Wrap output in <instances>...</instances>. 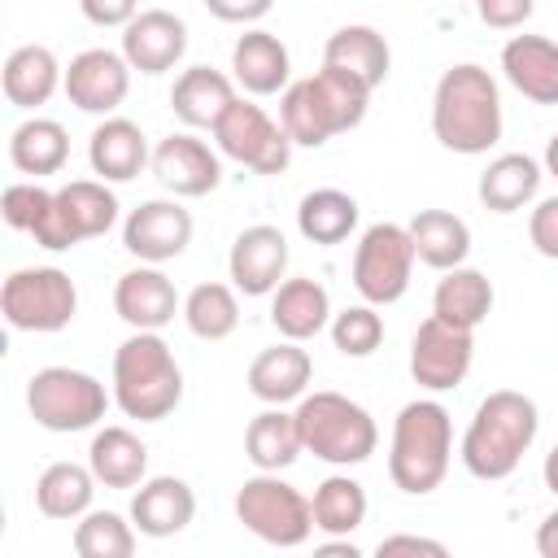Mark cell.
I'll return each instance as SVG.
<instances>
[{
  "label": "cell",
  "instance_id": "f546056e",
  "mask_svg": "<svg viewBox=\"0 0 558 558\" xmlns=\"http://www.w3.org/2000/svg\"><path fill=\"white\" fill-rule=\"evenodd\" d=\"M87 466L105 488H140L148 480V445L131 427H100L92 436Z\"/></svg>",
  "mask_w": 558,
  "mask_h": 558
},
{
  "label": "cell",
  "instance_id": "7bdbcfd3",
  "mask_svg": "<svg viewBox=\"0 0 558 558\" xmlns=\"http://www.w3.org/2000/svg\"><path fill=\"white\" fill-rule=\"evenodd\" d=\"M527 240H532V248H536L541 257L558 262V196L536 201V209H532V218H527Z\"/></svg>",
  "mask_w": 558,
  "mask_h": 558
},
{
  "label": "cell",
  "instance_id": "4fadbf2b",
  "mask_svg": "<svg viewBox=\"0 0 558 558\" xmlns=\"http://www.w3.org/2000/svg\"><path fill=\"white\" fill-rule=\"evenodd\" d=\"M471 357H475V331H462V327H449L440 318H423L414 340H410V375L418 388L427 392H449L466 379L471 371Z\"/></svg>",
  "mask_w": 558,
  "mask_h": 558
},
{
  "label": "cell",
  "instance_id": "1f68e13d",
  "mask_svg": "<svg viewBox=\"0 0 558 558\" xmlns=\"http://www.w3.org/2000/svg\"><path fill=\"white\" fill-rule=\"evenodd\" d=\"M541 179H545V166H541L536 157H527V153H501V157H493V161L484 166L475 192H480L484 209H493V214H514V209H523V205L536 196Z\"/></svg>",
  "mask_w": 558,
  "mask_h": 558
},
{
  "label": "cell",
  "instance_id": "44dd1931",
  "mask_svg": "<svg viewBox=\"0 0 558 558\" xmlns=\"http://www.w3.org/2000/svg\"><path fill=\"white\" fill-rule=\"evenodd\" d=\"M288 74H292V57L279 35L248 26L235 39V48H231V83L235 87H244L248 96H275V92L292 87Z\"/></svg>",
  "mask_w": 558,
  "mask_h": 558
},
{
  "label": "cell",
  "instance_id": "9a60e30c",
  "mask_svg": "<svg viewBox=\"0 0 558 558\" xmlns=\"http://www.w3.org/2000/svg\"><path fill=\"white\" fill-rule=\"evenodd\" d=\"M126 92H131V65L113 48H83L65 65V96L83 113L113 118V109L126 100Z\"/></svg>",
  "mask_w": 558,
  "mask_h": 558
},
{
  "label": "cell",
  "instance_id": "ba28073f",
  "mask_svg": "<svg viewBox=\"0 0 558 558\" xmlns=\"http://www.w3.org/2000/svg\"><path fill=\"white\" fill-rule=\"evenodd\" d=\"M0 314L13 331H61L78 314V288L61 266H22L0 288Z\"/></svg>",
  "mask_w": 558,
  "mask_h": 558
},
{
  "label": "cell",
  "instance_id": "ffe728a7",
  "mask_svg": "<svg viewBox=\"0 0 558 558\" xmlns=\"http://www.w3.org/2000/svg\"><path fill=\"white\" fill-rule=\"evenodd\" d=\"M196 514V493L187 480L179 475H153L144 480L135 493H131V523L140 536H153V541H166V536H179Z\"/></svg>",
  "mask_w": 558,
  "mask_h": 558
},
{
  "label": "cell",
  "instance_id": "c3c4849f",
  "mask_svg": "<svg viewBox=\"0 0 558 558\" xmlns=\"http://www.w3.org/2000/svg\"><path fill=\"white\" fill-rule=\"evenodd\" d=\"M310 558H366V554H362L353 541H323Z\"/></svg>",
  "mask_w": 558,
  "mask_h": 558
},
{
  "label": "cell",
  "instance_id": "ab89813d",
  "mask_svg": "<svg viewBox=\"0 0 558 558\" xmlns=\"http://www.w3.org/2000/svg\"><path fill=\"white\" fill-rule=\"evenodd\" d=\"M331 344L344 357H371L384 344V318L375 305H349L331 314Z\"/></svg>",
  "mask_w": 558,
  "mask_h": 558
},
{
  "label": "cell",
  "instance_id": "8992f818",
  "mask_svg": "<svg viewBox=\"0 0 558 558\" xmlns=\"http://www.w3.org/2000/svg\"><path fill=\"white\" fill-rule=\"evenodd\" d=\"M292 414H296L305 453H314L331 466H357L379 445V427H375L371 410L349 401L344 392H327V388L305 392Z\"/></svg>",
  "mask_w": 558,
  "mask_h": 558
},
{
  "label": "cell",
  "instance_id": "30bf717a",
  "mask_svg": "<svg viewBox=\"0 0 558 558\" xmlns=\"http://www.w3.org/2000/svg\"><path fill=\"white\" fill-rule=\"evenodd\" d=\"M414 244L401 222H375L353 248V288L366 305H392L405 296L414 275Z\"/></svg>",
  "mask_w": 558,
  "mask_h": 558
},
{
  "label": "cell",
  "instance_id": "8fae6325",
  "mask_svg": "<svg viewBox=\"0 0 558 558\" xmlns=\"http://www.w3.org/2000/svg\"><path fill=\"white\" fill-rule=\"evenodd\" d=\"M113 222H118V196L100 179H70L65 187H57L48 218L35 227V244L65 253L83 240L105 235Z\"/></svg>",
  "mask_w": 558,
  "mask_h": 558
},
{
  "label": "cell",
  "instance_id": "277c9868",
  "mask_svg": "<svg viewBox=\"0 0 558 558\" xmlns=\"http://www.w3.org/2000/svg\"><path fill=\"white\" fill-rule=\"evenodd\" d=\"M453 458V418L440 401L418 397L405 401L392 418V445H388V475L401 493L427 497L449 475Z\"/></svg>",
  "mask_w": 558,
  "mask_h": 558
},
{
  "label": "cell",
  "instance_id": "f35d334b",
  "mask_svg": "<svg viewBox=\"0 0 558 558\" xmlns=\"http://www.w3.org/2000/svg\"><path fill=\"white\" fill-rule=\"evenodd\" d=\"M78 558H135V523L113 510H92L74 523Z\"/></svg>",
  "mask_w": 558,
  "mask_h": 558
},
{
  "label": "cell",
  "instance_id": "7a4b0ae2",
  "mask_svg": "<svg viewBox=\"0 0 558 558\" xmlns=\"http://www.w3.org/2000/svg\"><path fill=\"white\" fill-rule=\"evenodd\" d=\"M536 432H541L536 401L527 392L497 388L475 405V414L462 432L458 458L475 480H506V475H514V466L532 449Z\"/></svg>",
  "mask_w": 558,
  "mask_h": 558
},
{
  "label": "cell",
  "instance_id": "484cf974",
  "mask_svg": "<svg viewBox=\"0 0 558 558\" xmlns=\"http://www.w3.org/2000/svg\"><path fill=\"white\" fill-rule=\"evenodd\" d=\"M270 323L283 340L301 344L331 327V296L318 279H283L270 296Z\"/></svg>",
  "mask_w": 558,
  "mask_h": 558
},
{
  "label": "cell",
  "instance_id": "7c38bea8",
  "mask_svg": "<svg viewBox=\"0 0 558 558\" xmlns=\"http://www.w3.org/2000/svg\"><path fill=\"white\" fill-rule=\"evenodd\" d=\"M214 144H218L222 157H231V161H240V166H248L257 174H279L292 161L288 131L253 100H235L222 113V122L214 126Z\"/></svg>",
  "mask_w": 558,
  "mask_h": 558
},
{
  "label": "cell",
  "instance_id": "603a6c76",
  "mask_svg": "<svg viewBox=\"0 0 558 558\" xmlns=\"http://www.w3.org/2000/svg\"><path fill=\"white\" fill-rule=\"evenodd\" d=\"M314 379V357L292 344V340H279L270 349H262L253 362H248V392L266 405H288V401H301L305 388Z\"/></svg>",
  "mask_w": 558,
  "mask_h": 558
},
{
  "label": "cell",
  "instance_id": "4316f807",
  "mask_svg": "<svg viewBox=\"0 0 558 558\" xmlns=\"http://www.w3.org/2000/svg\"><path fill=\"white\" fill-rule=\"evenodd\" d=\"M0 83H4L9 105H17V109H39V105L52 100L57 87H65V70L57 65L52 48H44V44H22V48H13V52L4 57Z\"/></svg>",
  "mask_w": 558,
  "mask_h": 558
},
{
  "label": "cell",
  "instance_id": "7dc6e473",
  "mask_svg": "<svg viewBox=\"0 0 558 558\" xmlns=\"http://www.w3.org/2000/svg\"><path fill=\"white\" fill-rule=\"evenodd\" d=\"M536 554L541 558H558V506L536 523Z\"/></svg>",
  "mask_w": 558,
  "mask_h": 558
},
{
  "label": "cell",
  "instance_id": "e575fe53",
  "mask_svg": "<svg viewBox=\"0 0 558 558\" xmlns=\"http://www.w3.org/2000/svg\"><path fill=\"white\" fill-rule=\"evenodd\" d=\"M65 157H70V135L57 118H26L9 135V161L22 174H31V183L39 174H57L65 166Z\"/></svg>",
  "mask_w": 558,
  "mask_h": 558
},
{
  "label": "cell",
  "instance_id": "60d3db41",
  "mask_svg": "<svg viewBox=\"0 0 558 558\" xmlns=\"http://www.w3.org/2000/svg\"><path fill=\"white\" fill-rule=\"evenodd\" d=\"M52 196L57 192H48V187H39V183H9L4 187V196H0V214H4V222L13 227V231H31L35 235V227L48 218V209H52Z\"/></svg>",
  "mask_w": 558,
  "mask_h": 558
},
{
  "label": "cell",
  "instance_id": "d6986e66",
  "mask_svg": "<svg viewBox=\"0 0 558 558\" xmlns=\"http://www.w3.org/2000/svg\"><path fill=\"white\" fill-rule=\"evenodd\" d=\"M187 52V26L170 9H140L135 22L122 31V57L140 74H166Z\"/></svg>",
  "mask_w": 558,
  "mask_h": 558
},
{
  "label": "cell",
  "instance_id": "b9f144b4",
  "mask_svg": "<svg viewBox=\"0 0 558 558\" xmlns=\"http://www.w3.org/2000/svg\"><path fill=\"white\" fill-rule=\"evenodd\" d=\"M371 558H453L445 541L436 536H418V532H392L375 545Z\"/></svg>",
  "mask_w": 558,
  "mask_h": 558
},
{
  "label": "cell",
  "instance_id": "bcb514c9",
  "mask_svg": "<svg viewBox=\"0 0 558 558\" xmlns=\"http://www.w3.org/2000/svg\"><path fill=\"white\" fill-rule=\"evenodd\" d=\"M205 9L218 17V22H262L270 13V0H205Z\"/></svg>",
  "mask_w": 558,
  "mask_h": 558
},
{
  "label": "cell",
  "instance_id": "3957f363",
  "mask_svg": "<svg viewBox=\"0 0 558 558\" xmlns=\"http://www.w3.org/2000/svg\"><path fill=\"white\" fill-rule=\"evenodd\" d=\"M371 105V87L357 83L344 70L323 65L310 78H296L283 100H279V126L288 131L292 144L301 148H323L331 135L353 131L366 118Z\"/></svg>",
  "mask_w": 558,
  "mask_h": 558
},
{
  "label": "cell",
  "instance_id": "ee69618b",
  "mask_svg": "<svg viewBox=\"0 0 558 558\" xmlns=\"http://www.w3.org/2000/svg\"><path fill=\"white\" fill-rule=\"evenodd\" d=\"M532 0H480V17L488 22V26H497V31H514V26H523L527 17H532Z\"/></svg>",
  "mask_w": 558,
  "mask_h": 558
},
{
  "label": "cell",
  "instance_id": "2e32d148",
  "mask_svg": "<svg viewBox=\"0 0 558 558\" xmlns=\"http://www.w3.org/2000/svg\"><path fill=\"white\" fill-rule=\"evenodd\" d=\"M227 270H231V288L235 292H244V296H275V288L283 283V270H288V240H283V231L270 227V222L244 227L231 240Z\"/></svg>",
  "mask_w": 558,
  "mask_h": 558
},
{
  "label": "cell",
  "instance_id": "f6af8a7d",
  "mask_svg": "<svg viewBox=\"0 0 558 558\" xmlns=\"http://www.w3.org/2000/svg\"><path fill=\"white\" fill-rule=\"evenodd\" d=\"M135 4L131 0H83V17L87 22H96V26H131L135 22Z\"/></svg>",
  "mask_w": 558,
  "mask_h": 558
},
{
  "label": "cell",
  "instance_id": "d6a6232c",
  "mask_svg": "<svg viewBox=\"0 0 558 558\" xmlns=\"http://www.w3.org/2000/svg\"><path fill=\"white\" fill-rule=\"evenodd\" d=\"M244 453H248V462H253L262 475H279L283 466H292V462L305 453L296 414H288L283 405L262 410V414L248 423V432H244Z\"/></svg>",
  "mask_w": 558,
  "mask_h": 558
},
{
  "label": "cell",
  "instance_id": "836d02e7",
  "mask_svg": "<svg viewBox=\"0 0 558 558\" xmlns=\"http://www.w3.org/2000/svg\"><path fill=\"white\" fill-rule=\"evenodd\" d=\"M92 497H96V475L92 466H78V462H52L35 480L39 514L61 519V523H78L83 514H92Z\"/></svg>",
  "mask_w": 558,
  "mask_h": 558
},
{
  "label": "cell",
  "instance_id": "cb8c5ba5",
  "mask_svg": "<svg viewBox=\"0 0 558 558\" xmlns=\"http://www.w3.org/2000/svg\"><path fill=\"white\" fill-rule=\"evenodd\" d=\"M87 161H92V174H100V183H126L153 161V153H148V140H144L140 122L113 113L92 131Z\"/></svg>",
  "mask_w": 558,
  "mask_h": 558
},
{
  "label": "cell",
  "instance_id": "f907efd6",
  "mask_svg": "<svg viewBox=\"0 0 558 558\" xmlns=\"http://www.w3.org/2000/svg\"><path fill=\"white\" fill-rule=\"evenodd\" d=\"M541 166H545V174L558 179V131L549 135V144H545V161H541Z\"/></svg>",
  "mask_w": 558,
  "mask_h": 558
},
{
  "label": "cell",
  "instance_id": "52a82bcc",
  "mask_svg": "<svg viewBox=\"0 0 558 558\" xmlns=\"http://www.w3.org/2000/svg\"><path fill=\"white\" fill-rule=\"evenodd\" d=\"M26 410L44 432H87L105 418L109 392L96 375L74 366H44L26 384Z\"/></svg>",
  "mask_w": 558,
  "mask_h": 558
},
{
  "label": "cell",
  "instance_id": "d4e9b609",
  "mask_svg": "<svg viewBox=\"0 0 558 558\" xmlns=\"http://www.w3.org/2000/svg\"><path fill=\"white\" fill-rule=\"evenodd\" d=\"M235 83L214 65H187L170 87V109L187 126H218L222 113L235 105Z\"/></svg>",
  "mask_w": 558,
  "mask_h": 558
},
{
  "label": "cell",
  "instance_id": "e0dca14e",
  "mask_svg": "<svg viewBox=\"0 0 558 558\" xmlns=\"http://www.w3.org/2000/svg\"><path fill=\"white\" fill-rule=\"evenodd\" d=\"M153 174L161 179L166 192L192 201V196H209L222 183V161L192 131H174L153 148Z\"/></svg>",
  "mask_w": 558,
  "mask_h": 558
},
{
  "label": "cell",
  "instance_id": "d590c367",
  "mask_svg": "<svg viewBox=\"0 0 558 558\" xmlns=\"http://www.w3.org/2000/svg\"><path fill=\"white\" fill-rule=\"evenodd\" d=\"M357 201L340 187H314L301 196L296 205V231L310 240V244H340L353 235L357 227Z\"/></svg>",
  "mask_w": 558,
  "mask_h": 558
},
{
  "label": "cell",
  "instance_id": "5bb4252c",
  "mask_svg": "<svg viewBox=\"0 0 558 558\" xmlns=\"http://www.w3.org/2000/svg\"><path fill=\"white\" fill-rule=\"evenodd\" d=\"M192 244V214L179 201H144L122 222V248L140 257V266L174 262Z\"/></svg>",
  "mask_w": 558,
  "mask_h": 558
},
{
  "label": "cell",
  "instance_id": "8d00e7d4",
  "mask_svg": "<svg viewBox=\"0 0 558 558\" xmlns=\"http://www.w3.org/2000/svg\"><path fill=\"white\" fill-rule=\"evenodd\" d=\"M310 510H314V527L327 532V541H349L366 523V488L353 475H327L314 488Z\"/></svg>",
  "mask_w": 558,
  "mask_h": 558
},
{
  "label": "cell",
  "instance_id": "7402d4cb",
  "mask_svg": "<svg viewBox=\"0 0 558 558\" xmlns=\"http://www.w3.org/2000/svg\"><path fill=\"white\" fill-rule=\"evenodd\" d=\"M501 70L532 105H558V44L545 35H510L501 44Z\"/></svg>",
  "mask_w": 558,
  "mask_h": 558
},
{
  "label": "cell",
  "instance_id": "83f0119b",
  "mask_svg": "<svg viewBox=\"0 0 558 558\" xmlns=\"http://www.w3.org/2000/svg\"><path fill=\"white\" fill-rule=\"evenodd\" d=\"M493 279L475 266H458V270H445V279L436 283L432 292V318L449 323V327H462V331H475L488 314H493Z\"/></svg>",
  "mask_w": 558,
  "mask_h": 558
},
{
  "label": "cell",
  "instance_id": "6da1fadb",
  "mask_svg": "<svg viewBox=\"0 0 558 558\" xmlns=\"http://www.w3.org/2000/svg\"><path fill=\"white\" fill-rule=\"evenodd\" d=\"M432 135L462 157H480L501 140V92L484 65L458 61L436 78Z\"/></svg>",
  "mask_w": 558,
  "mask_h": 558
},
{
  "label": "cell",
  "instance_id": "ac0fdd59",
  "mask_svg": "<svg viewBox=\"0 0 558 558\" xmlns=\"http://www.w3.org/2000/svg\"><path fill=\"white\" fill-rule=\"evenodd\" d=\"M113 310L131 331H161L183 314V301L161 266H135L113 283Z\"/></svg>",
  "mask_w": 558,
  "mask_h": 558
},
{
  "label": "cell",
  "instance_id": "4dcf8cb0",
  "mask_svg": "<svg viewBox=\"0 0 558 558\" xmlns=\"http://www.w3.org/2000/svg\"><path fill=\"white\" fill-rule=\"evenodd\" d=\"M323 65L344 70V74H353L357 83H366V87L375 92V87L388 78L392 52H388V39H384L375 26H340V31L327 35V44H323Z\"/></svg>",
  "mask_w": 558,
  "mask_h": 558
},
{
  "label": "cell",
  "instance_id": "5b68a950",
  "mask_svg": "<svg viewBox=\"0 0 558 558\" xmlns=\"http://www.w3.org/2000/svg\"><path fill=\"white\" fill-rule=\"evenodd\" d=\"M113 401L126 418L161 423L183 401V371L157 331H131L113 353Z\"/></svg>",
  "mask_w": 558,
  "mask_h": 558
},
{
  "label": "cell",
  "instance_id": "74e56055",
  "mask_svg": "<svg viewBox=\"0 0 558 558\" xmlns=\"http://www.w3.org/2000/svg\"><path fill=\"white\" fill-rule=\"evenodd\" d=\"M183 323L196 340H227L240 327V301L231 283H196L183 296Z\"/></svg>",
  "mask_w": 558,
  "mask_h": 558
},
{
  "label": "cell",
  "instance_id": "9c48e42d",
  "mask_svg": "<svg viewBox=\"0 0 558 558\" xmlns=\"http://www.w3.org/2000/svg\"><path fill=\"white\" fill-rule=\"evenodd\" d=\"M235 519L266 545H279V549H296L310 541L314 532V510H310V497L301 488H292L288 480L279 475H253L240 484L235 493Z\"/></svg>",
  "mask_w": 558,
  "mask_h": 558
},
{
  "label": "cell",
  "instance_id": "681fc988",
  "mask_svg": "<svg viewBox=\"0 0 558 558\" xmlns=\"http://www.w3.org/2000/svg\"><path fill=\"white\" fill-rule=\"evenodd\" d=\"M541 475H545V488L558 497V445L545 453V466H541Z\"/></svg>",
  "mask_w": 558,
  "mask_h": 558
},
{
  "label": "cell",
  "instance_id": "f1b7e54d",
  "mask_svg": "<svg viewBox=\"0 0 558 558\" xmlns=\"http://www.w3.org/2000/svg\"><path fill=\"white\" fill-rule=\"evenodd\" d=\"M410 244H414V257L432 270H458L466 266V253H471V227L449 214V209H418L410 222Z\"/></svg>",
  "mask_w": 558,
  "mask_h": 558
}]
</instances>
